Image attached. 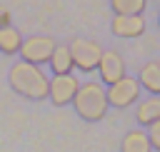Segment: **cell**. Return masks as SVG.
<instances>
[{
    "instance_id": "cell-13",
    "label": "cell",
    "mask_w": 160,
    "mask_h": 152,
    "mask_svg": "<svg viewBox=\"0 0 160 152\" xmlns=\"http://www.w3.org/2000/svg\"><path fill=\"white\" fill-rule=\"evenodd\" d=\"M20 45H22V35H20L18 27H12V25L0 27V52L2 55H8V57L18 55L20 52Z\"/></svg>"
},
{
    "instance_id": "cell-6",
    "label": "cell",
    "mask_w": 160,
    "mask_h": 152,
    "mask_svg": "<svg viewBox=\"0 0 160 152\" xmlns=\"http://www.w3.org/2000/svg\"><path fill=\"white\" fill-rule=\"evenodd\" d=\"M78 87H80V80H78L72 72H70V75H52V77H50V87H48V100H50L55 107L72 105Z\"/></svg>"
},
{
    "instance_id": "cell-11",
    "label": "cell",
    "mask_w": 160,
    "mask_h": 152,
    "mask_svg": "<svg viewBox=\"0 0 160 152\" xmlns=\"http://www.w3.org/2000/svg\"><path fill=\"white\" fill-rule=\"evenodd\" d=\"M50 70H52V75H70L75 70L70 45H55V50L50 55Z\"/></svg>"
},
{
    "instance_id": "cell-14",
    "label": "cell",
    "mask_w": 160,
    "mask_h": 152,
    "mask_svg": "<svg viewBox=\"0 0 160 152\" xmlns=\"http://www.w3.org/2000/svg\"><path fill=\"white\" fill-rule=\"evenodd\" d=\"M115 15H142L148 7V0H110Z\"/></svg>"
},
{
    "instance_id": "cell-15",
    "label": "cell",
    "mask_w": 160,
    "mask_h": 152,
    "mask_svg": "<svg viewBox=\"0 0 160 152\" xmlns=\"http://www.w3.org/2000/svg\"><path fill=\"white\" fill-rule=\"evenodd\" d=\"M148 137H150L152 150H155V152H160V120H158V122H152V125H148Z\"/></svg>"
},
{
    "instance_id": "cell-7",
    "label": "cell",
    "mask_w": 160,
    "mask_h": 152,
    "mask_svg": "<svg viewBox=\"0 0 160 152\" xmlns=\"http://www.w3.org/2000/svg\"><path fill=\"white\" fill-rule=\"evenodd\" d=\"M98 75H100V82L102 85H112L118 80H122L128 72H125V60L120 52L115 50H102V57L98 62Z\"/></svg>"
},
{
    "instance_id": "cell-9",
    "label": "cell",
    "mask_w": 160,
    "mask_h": 152,
    "mask_svg": "<svg viewBox=\"0 0 160 152\" xmlns=\"http://www.w3.org/2000/svg\"><path fill=\"white\" fill-rule=\"evenodd\" d=\"M138 82L148 95H160V62L158 60L145 62L138 72Z\"/></svg>"
},
{
    "instance_id": "cell-3",
    "label": "cell",
    "mask_w": 160,
    "mask_h": 152,
    "mask_svg": "<svg viewBox=\"0 0 160 152\" xmlns=\"http://www.w3.org/2000/svg\"><path fill=\"white\" fill-rule=\"evenodd\" d=\"M70 55H72V62H75V70L90 75L98 70V62L102 57V45L95 42V40H85V37H75L70 42Z\"/></svg>"
},
{
    "instance_id": "cell-16",
    "label": "cell",
    "mask_w": 160,
    "mask_h": 152,
    "mask_svg": "<svg viewBox=\"0 0 160 152\" xmlns=\"http://www.w3.org/2000/svg\"><path fill=\"white\" fill-rule=\"evenodd\" d=\"M5 25H10V12L5 7H0V27H5Z\"/></svg>"
},
{
    "instance_id": "cell-10",
    "label": "cell",
    "mask_w": 160,
    "mask_h": 152,
    "mask_svg": "<svg viewBox=\"0 0 160 152\" xmlns=\"http://www.w3.org/2000/svg\"><path fill=\"white\" fill-rule=\"evenodd\" d=\"M135 120H138L142 127L158 122V120H160V95H148V100L138 102V107H135Z\"/></svg>"
},
{
    "instance_id": "cell-4",
    "label": "cell",
    "mask_w": 160,
    "mask_h": 152,
    "mask_svg": "<svg viewBox=\"0 0 160 152\" xmlns=\"http://www.w3.org/2000/svg\"><path fill=\"white\" fill-rule=\"evenodd\" d=\"M140 90H142V87H140L138 77L125 75L122 80L108 85V105L115 107V110H125V107L140 102Z\"/></svg>"
},
{
    "instance_id": "cell-2",
    "label": "cell",
    "mask_w": 160,
    "mask_h": 152,
    "mask_svg": "<svg viewBox=\"0 0 160 152\" xmlns=\"http://www.w3.org/2000/svg\"><path fill=\"white\" fill-rule=\"evenodd\" d=\"M72 107L78 112L80 120L85 122H100L105 115H108V87L102 82H80L78 92H75V100H72Z\"/></svg>"
},
{
    "instance_id": "cell-8",
    "label": "cell",
    "mask_w": 160,
    "mask_h": 152,
    "mask_svg": "<svg viewBox=\"0 0 160 152\" xmlns=\"http://www.w3.org/2000/svg\"><path fill=\"white\" fill-rule=\"evenodd\" d=\"M145 17L142 15H115L110 20V30L115 37H125V40H132V37H140L145 32Z\"/></svg>"
},
{
    "instance_id": "cell-5",
    "label": "cell",
    "mask_w": 160,
    "mask_h": 152,
    "mask_svg": "<svg viewBox=\"0 0 160 152\" xmlns=\"http://www.w3.org/2000/svg\"><path fill=\"white\" fill-rule=\"evenodd\" d=\"M55 40L48 37V35H30V37H22V45H20V60L25 62H32V65H45L50 62V55L55 50Z\"/></svg>"
},
{
    "instance_id": "cell-1",
    "label": "cell",
    "mask_w": 160,
    "mask_h": 152,
    "mask_svg": "<svg viewBox=\"0 0 160 152\" xmlns=\"http://www.w3.org/2000/svg\"><path fill=\"white\" fill-rule=\"evenodd\" d=\"M8 82H10V90L18 92V95L25 97V100H32V102L48 100L50 77L42 72L40 65H32V62H25V60L12 62V65H10Z\"/></svg>"
},
{
    "instance_id": "cell-12",
    "label": "cell",
    "mask_w": 160,
    "mask_h": 152,
    "mask_svg": "<svg viewBox=\"0 0 160 152\" xmlns=\"http://www.w3.org/2000/svg\"><path fill=\"white\" fill-rule=\"evenodd\" d=\"M120 152H152L148 132L145 130H130L120 142Z\"/></svg>"
}]
</instances>
